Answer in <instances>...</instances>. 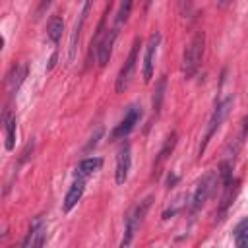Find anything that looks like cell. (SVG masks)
I'll list each match as a JSON object with an SVG mask.
<instances>
[{
	"label": "cell",
	"mask_w": 248,
	"mask_h": 248,
	"mask_svg": "<svg viewBox=\"0 0 248 248\" xmlns=\"http://www.w3.org/2000/svg\"><path fill=\"white\" fill-rule=\"evenodd\" d=\"M203 48H205V35H203V31H198L192 35V39L188 41V45L182 52V76L186 79L194 78L196 72L200 70L202 58H203Z\"/></svg>",
	"instance_id": "cell-1"
},
{
	"label": "cell",
	"mask_w": 248,
	"mask_h": 248,
	"mask_svg": "<svg viewBox=\"0 0 248 248\" xmlns=\"http://www.w3.org/2000/svg\"><path fill=\"white\" fill-rule=\"evenodd\" d=\"M151 202H153V196H147V198H143L141 202H138V203L132 207V211L128 213V217H126V225H124V236H122V242H120L122 248L132 244V238H134L138 227L141 225V221H143L147 209L151 207Z\"/></svg>",
	"instance_id": "cell-2"
},
{
	"label": "cell",
	"mask_w": 248,
	"mask_h": 248,
	"mask_svg": "<svg viewBox=\"0 0 248 248\" xmlns=\"http://www.w3.org/2000/svg\"><path fill=\"white\" fill-rule=\"evenodd\" d=\"M231 107H232V97H227L225 101H221V103L215 105V110H213V114H211V118H209V122H207V130H205L203 141H202V145H200V155L205 151V147H207L211 136L221 128V124H223V120L227 118Z\"/></svg>",
	"instance_id": "cell-3"
},
{
	"label": "cell",
	"mask_w": 248,
	"mask_h": 248,
	"mask_svg": "<svg viewBox=\"0 0 248 248\" xmlns=\"http://www.w3.org/2000/svg\"><path fill=\"white\" fill-rule=\"evenodd\" d=\"M217 180H219V172H215V170H209L207 174L202 176V180L198 182V186H196V190L192 194V203H190V209L192 211H198L207 202V198L211 196Z\"/></svg>",
	"instance_id": "cell-4"
},
{
	"label": "cell",
	"mask_w": 248,
	"mask_h": 248,
	"mask_svg": "<svg viewBox=\"0 0 248 248\" xmlns=\"http://www.w3.org/2000/svg\"><path fill=\"white\" fill-rule=\"evenodd\" d=\"M140 45H141V39H136L134 45H132V48H130V54H128L124 66H122L120 72H118V78H116V93H122V91L130 85V81H132V78H134L136 64H138V50H140Z\"/></svg>",
	"instance_id": "cell-5"
},
{
	"label": "cell",
	"mask_w": 248,
	"mask_h": 248,
	"mask_svg": "<svg viewBox=\"0 0 248 248\" xmlns=\"http://www.w3.org/2000/svg\"><path fill=\"white\" fill-rule=\"evenodd\" d=\"M140 118H141V108L136 107V105H132L128 108V112L124 114V118L114 126V130L110 134V140H122V138H126L136 128V124L140 122Z\"/></svg>",
	"instance_id": "cell-6"
},
{
	"label": "cell",
	"mask_w": 248,
	"mask_h": 248,
	"mask_svg": "<svg viewBox=\"0 0 248 248\" xmlns=\"http://www.w3.org/2000/svg\"><path fill=\"white\" fill-rule=\"evenodd\" d=\"M116 35H118V27H110V29H107V33H105V35H101L99 45H97V48H95V58H97L99 68L107 66V62L110 60L112 45H114Z\"/></svg>",
	"instance_id": "cell-7"
},
{
	"label": "cell",
	"mask_w": 248,
	"mask_h": 248,
	"mask_svg": "<svg viewBox=\"0 0 248 248\" xmlns=\"http://www.w3.org/2000/svg\"><path fill=\"white\" fill-rule=\"evenodd\" d=\"M130 167H132V149H130V143L124 141V145L118 149V155H116V170H114L116 184L126 182V178L130 174Z\"/></svg>",
	"instance_id": "cell-8"
},
{
	"label": "cell",
	"mask_w": 248,
	"mask_h": 248,
	"mask_svg": "<svg viewBox=\"0 0 248 248\" xmlns=\"http://www.w3.org/2000/svg\"><path fill=\"white\" fill-rule=\"evenodd\" d=\"M45 238H46V223L43 217H35L31 227H29L25 240L21 242V246L23 248H37V246L45 244Z\"/></svg>",
	"instance_id": "cell-9"
},
{
	"label": "cell",
	"mask_w": 248,
	"mask_h": 248,
	"mask_svg": "<svg viewBox=\"0 0 248 248\" xmlns=\"http://www.w3.org/2000/svg\"><path fill=\"white\" fill-rule=\"evenodd\" d=\"M161 43V33H153L147 41L145 46V54H143V81H151L153 76V68H155V54Z\"/></svg>",
	"instance_id": "cell-10"
},
{
	"label": "cell",
	"mask_w": 248,
	"mask_h": 248,
	"mask_svg": "<svg viewBox=\"0 0 248 248\" xmlns=\"http://www.w3.org/2000/svg\"><path fill=\"white\" fill-rule=\"evenodd\" d=\"M83 192H85V178H83V176H76L74 184L70 186V190H68V194H66V198H64V205H62V209H64L66 213L72 211V209L78 205V202L81 200Z\"/></svg>",
	"instance_id": "cell-11"
},
{
	"label": "cell",
	"mask_w": 248,
	"mask_h": 248,
	"mask_svg": "<svg viewBox=\"0 0 248 248\" xmlns=\"http://www.w3.org/2000/svg\"><path fill=\"white\" fill-rule=\"evenodd\" d=\"M91 4H93V0H85V4H83V8H81V14H79V19H78L76 25H74V31H72V37H70V56H68L70 60H74V56H76L78 41H79L83 23H85V19H87V14H89V10H91Z\"/></svg>",
	"instance_id": "cell-12"
},
{
	"label": "cell",
	"mask_w": 248,
	"mask_h": 248,
	"mask_svg": "<svg viewBox=\"0 0 248 248\" xmlns=\"http://www.w3.org/2000/svg\"><path fill=\"white\" fill-rule=\"evenodd\" d=\"M25 74H27V66L25 64H17V66H14L10 70V74L6 78V85H8V91L10 93H16L19 89V85L25 79Z\"/></svg>",
	"instance_id": "cell-13"
},
{
	"label": "cell",
	"mask_w": 248,
	"mask_h": 248,
	"mask_svg": "<svg viewBox=\"0 0 248 248\" xmlns=\"http://www.w3.org/2000/svg\"><path fill=\"white\" fill-rule=\"evenodd\" d=\"M16 116L10 114V110H4V136H6V149L12 151L16 147Z\"/></svg>",
	"instance_id": "cell-14"
},
{
	"label": "cell",
	"mask_w": 248,
	"mask_h": 248,
	"mask_svg": "<svg viewBox=\"0 0 248 248\" xmlns=\"http://www.w3.org/2000/svg\"><path fill=\"white\" fill-rule=\"evenodd\" d=\"M101 165H103V159H101V157H87V159L79 161V165H78V169H76V176L87 178V176H91L93 172H97V170L101 169Z\"/></svg>",
	"instance_id": "cell-15"
},
{
	"label": "cell",
	"mask_w": 248,
	"mask_h": 248,
	"mask_svg": "<svg viewBox=\"0 0 248 248\" xmlns=\"http://www.w3.org/2000/svg\"><path fill=\"white\" fill-rule=\"evenodd\" d=\"M62 31H64V21H62V17L52 16V17L48 19V25H46V37H48L52 43H58L60 37H62Z\"/></svg>",
	"instance_id": "cell-16"
},
{
	"label": "cell",
	"mask_w": 248,
	"mask_h": 248,
	"mask_svg": "<svg viewBox=\"0 0 248 248\" xmlns=\"http://www.w3.org/2000/svg\"><path fill=\"white\" fill-rule=\"evenodd\" d=\"M134 8V0H122L120 2V8H118V14H116V23L114 27H122V23H126V19L130 17V12Z\"/></svg>",
	"instance_id": "cell-17"
},
{
	"label": "cell",
	"mask_w": 248,
	"mask_h": 248,
	"mask_svg": "<svg viewBox=\"0 0 248 248\" xmlns=\"http://www.w3.org/2000/svg\"><path fill=\"white\" fill-rule=\"evenodd\" d=\"M165 87H167V78H161L157 81V87H155V93H153V112L161 110L163 97H165Z\"/></svg>",
	"instance_id": "cell-18"
},
{
	"label": "cell",
	"mask_w": 248,
	"mask_h": 248,
	"mask_svg": "<svg viewBox=\"0 0 248 248\" xmlns=\"http://www.w3.org/2000/svg\"><path fill=\"white\" fill-rule=\"evenodd\" d=\"M174 143H176V132H172L169 138H167V141H165V145L161 147V151H159V157H157V161H155V167H159L165 159H167V155L172 151V147H174Z\"/></svg>",
	"instance_id": "cell-19"
},
{
	"label": "cell",
	"mask_w": 248,
	"mask_h": 248,
	"mask_svg": "<svg viewBox=\"0 0 248 248\" xmlns=\"http://www.w3.org/2000/svg\"><path fill=\"white\" fill-rule=\"evenodd\" d=\"M244 232H248V219H242V221L234 227V231H232L234 236H240V234H244Z\"/></svg>",
	"instance_id": "cell-20"
},
{
	"label": "cell",
	"mask_w": 248,
	"mask_h": 248,
	"mask_svg": "<svg viewBox=\"0 0 248 248\" xmlns=\"http://www.w3.org/2000/svg\"><path fill=\"white\" fill-rule=\"evenodd\" d=\"M101 136H103V130H101V128H99V130H97V132H95V136H93V138H91V141H89V143H87V145H85V151H89V149H91V147H95V145H97V141H99V138H101Z\"/></svg>",
	"instance_id": "cell-21"
},
{
	"label": "cell",
	"mask_w": 248,
	"mask_h": 248,
	"mask_svg": "<svg viewBox=\"0 0 248 248\" xmlns=\"http://www.w3.org/2000/svg\"><path fill=\"white\" fill-rule=\"evenodd\" d=\"M236 246H240V248H248V232L236 236Z\"/></svg>",
	"instance_id": "cell-22"
},
{
	"label": "cell",
	"mask_w": 248,
	"mask_h": 248,
	"mask_svg": "<svg viewBox=\"0 0 248 248\" xmlns=\"http://www.w3.org/2000/svg\"><path fill=\"white\" fill-rule=\"evenodd\" d=\"M50 4H52V0H41V4H39V8H37V14H43Z\"/></svg>",
	"instance_id": "cell-23"
},
{
	"label": "cell",
	"mask_w": 248,
	"mask_h": 248,
	"mask_svg": "<svg viewBox=\"0 0 248 248\" xmlns=\"http://www.w3.org/2000/svg\"><path fill=\"white\" fill-rule=\"evenodd\" d=\"M178 2H180L182 14H188V12H190V0H178Z\"/></svg>",
	"instance_id": "cell-24"
},
{
	"label": "cell",
	"mask_w": 248,
	"mask_h": 248,
	"mask_svg": "<svg viewBox=\"0 0 248 248\" xmlns=\"http://www.w3.org/2000/svg\"><path fill=\"white\" fill-rule=\"evenodd\" d=\"M244 130H246V132H248V116H246V118H244Z\"/></svg>",
	"instance_id": "cell-25"
},
{
	"label": "cell",
	"mask_w": 248,
	"mask_h": 248,
	"mask_svg": "<svg viewBox=\"0 0 248 248\" xmlns=\"http://www.w3.org/2000/svg\"><path fill=\"white\" fill-rule=\"evenodd\" d=\"M227 2H229V0H221V6H225V4H227Z\"/></svg>",
	"instance_id": "cell-26"
}]
</instances>
